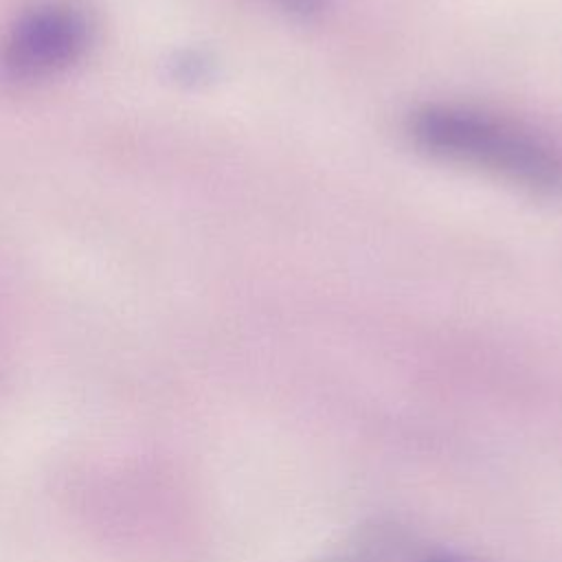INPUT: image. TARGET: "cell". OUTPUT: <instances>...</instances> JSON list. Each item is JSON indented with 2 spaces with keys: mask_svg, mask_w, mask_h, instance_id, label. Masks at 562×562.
Wrapping results in <instances>:
<instances>
[{
  "mask_svg": "<svg viewBox=\"0 0 562 562\" xmlns=\"http://www.w3.org/2000/svg\"><path fill=\"white\" fill-rule=\"evenodd\" d=\"M432 156L479 167L536 193H562V154L522 125L463 105H426L408 123Z\"/></svg>",
  "mask_w": 562,
  "mask_h": 562,
  "instance_id": "cell-1",
  "label": "cell"
},
{
  "mask_svg": "<svg viewBox=\"0 0 562 562\" xmlns=\"http://www.w3.org/2000/svg\"><path fill=\"white\" fill-rule=\"evenodd\" d=\"M88 42L83 9L66 0L40 2L20 13L2 37L0 75L13 83L55 77L86 53Z\"/></svg>",
  "mask_w": 562,
  "mask_h": 562,
  "instance_id": "cell-2",
  "label": "cell"
},
{
  "mask_svg": "<svg viewBox=\"0 0 562 562\" xmlns=\"http://www.w3.org/2000/svg\"><path fill=\"white\" fill-rule=\"evenodd\" d=\"M290 13H296V15H310L314 11H318V7L323 4V0H268Z\"/></svg>",
  "mask_w": 562,
  "mask_h": 562,
  "instance_id": "cell-3",
  "label": "cell"
},
{
  "mask_svg": "<svg viewBox=\"0 0 562 562\" xmlns=\"http://www.w3.org/2000/svg\"><path fill=\"white\" fill-rule=\"evenodd\" d=\"M426 562H463V560H454L450 555H430Z\"/></svg>",
  "mask_w": 562,
  "mask_h": 562,
  "instance_id": "cell-4",
  "label": "cell"
}]
</instances>
